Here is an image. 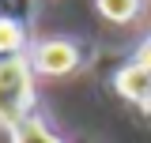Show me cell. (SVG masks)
<instances>
[{
    "instance_id": "1",
    "label": "cell",
    "mask_w": 151,
    "mask_h": 143,
    "mask_svg": "<svg viewBox=\"0 0 151 143\" xmlns=\"http://www.w3.org/2000/svg\"><path fill=\"white\" fill-rule=\"evenodd\" d=\"M34 109V68L27 56H0V124L15 128Z\"/></svg>"
},
{
    "instance_id": "2",
    "label": "cell",
    "mask_w": 151,
    "mask_h": 143,
    "mask_svg": "<svg viewBox=\"0 0 151 143\" xmlns=\"http://www.w3.org/2000/svg\"><path fill=\"white\" fill-rule=\"evenodd\" d=\"M30 68L38 75H68L79 68V45L68 38H49V41H38L34 53H30Z\"/></svg>"
},
{
    "instance_id": "3",
    "label": "cell",
    "mask_w": 151,
    "mask_h": 143,
    "mask_svg": "<svg viewBox=\"0 0 151 143\" xmlns=\"http://www.w3.org/2000/svg\"><path fill=\"white\" fill-rule=\"evenodd\" d=\"M113 87L121 98H129L136 106H151V68L147 64H140V60H132L125 68L113 75Z\"/></svg>"
},
{
    "instance_id": "4",
    "label": "cell",
    "mask_w": 151,
    "mask_h": 143,
    "mask_svg": "<svg viewBox=\"0 0 151 143\" xmlns=\"http://www.w3.org/2000/svg\"><path fill=\"white\" fill-rule=\"evenodd\" d=\"M12 143H64V139H60V136H57V132L45 124V121L27 117L23 124L12 128Z\"/></svg>"
},
{
    "instance_id": "5",
    "label": "cell",
    "mask_w": 151,
    "mask_h": 143,
    "mask_svg": "<svg viewBox=\"0 0 151 143\" xmlns=\"http://www.w3.org/2000/svg\"><path fill=\"white\" fill-rule=\"evenodd\" d=\"M27 49V30L12 15H0V56H23Z\"/></svg>"
},
{
    "instance_id": "6",
    "label": "cell",
    "mask_w": 151,
    "mask_h": 143,
    "mask_svg": "<svg viewBox=\"0 0 151 143\" xmlns=\"http://www.w3.org/2000/svg\"><path fill=\"white\" fill-rule=\"evenodd\" d=\"M140 4L144 0H98V11L110 19V23H129V19H136Z\"/></svg>"
},
{
    "instance_id": "7",
    "label": "cell",
    "mask_w": 151,
    "mask_h": 143,
    "mask_svg": "<svg viewBox=\"0 0 151 143\" xmlns=\"http://www.w3.org/2000/svg\"><path fill=\"white\" fill-rule=\"evenodd\" d=\"M147 109H151V106H147Z\"/></svg>"
}]
</instances>
